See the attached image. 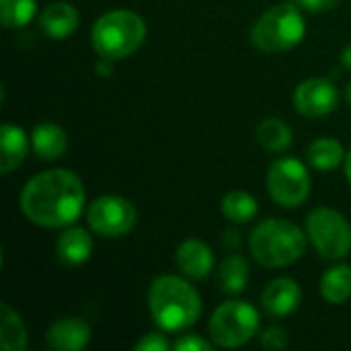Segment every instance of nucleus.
<instances>
[{
	"instance_id": "7",
	"label": "nucleus",
	"mask_w": 351,
	"mask_h": 351,
	"mask_svg": "<svg viewBox=\"0 0 351 351\" xmlns=\"http://www.w3.org/2000/svg\"><path fill=\"white\" fill-rule=\"evenodd\" d=\"M306 234L325 259H343L351 253L350 220L331 208H317L306 216Z\"/></svg>"
},
{
	"instance_id": "13",
	"label": "nucleus",
	"mask_w": 351,
	"mask_h": 351,
	"mask_svg": "<svg viewBox=\"0 0 351 351\" xmlns=\"http://www.w3.org/2000/svg\"><path fill=\"white\" fill-rule=\"evenodd\" d=\"M175 261L181 274L191 280L208 278L214 267V255L210 247L199 239H187L185 243H181L177 249Z\"/></svg>"
},
{
	"instance_id": "8",
	"label": "nucleus",
	"mask_w": 351,
	"mask_h": 351,
	"mask_svg": "<svg viewBox=\"0 0 351 351\" xmlns=\"http://www.w3.org/2000/svg\"><path fill=\"white\" fill-rule=\"evenodd\" d=\"M313 189L306 167L296 158H278L267 171V191L282 208L302 206Z\"/></svg>"
},
{
	"instance_id": "23",
	"label": "nucleus",
	"mask_w": 351,
	"mask_h": 351,
	"mask_svg": "<svg viewBox=\"0 0 351 351\" xmlns=\"http://www.w3.org/2000/svg\"><path fill=\"white\" fill-rule=\"evenodd\" d=\"M249 282V265L241 255H228L220 265V286L224 294H241Z\"/></svg>"
},
{
	"instance_id": "5",
	"label": "nucleus",
	"mask_w": 351,
	"mask_h": 351,
	"mask_svg": "<svg viewBox=\"0 0 351 351\" xmlns=\"http://www.w3.org/2000/svg\"><path fill=\"white\" fill-rule=\"evenodd\" d=\"M306 35L302 10L296 4H276L263 12L253 29L251 43L265 53H280L296 47Z\"/></svg>"
},
{
	"instance_id": "16",
	"label": "nucleus",
	"mask_w": 351,
	"mask_h": 351,
	"mask_svg": "<svg viewBox=\"0 0 351 351\" xmlns=\"http://www.w3.org/2000/svg\"><path fill=\"white\" fill-rule=\"evenodd\" d=\"M60 261L68 267H76L88 261L93 253V237L80 226H68L56 243Z\"/></svg>"
},
{
	"instance_id": "21",
	"label": "nucleus",
	"mask_w": 351,
	"mask_h": 351,
	"mask_svg": "<svg viewBox=\"0 0 351 351\" xmlns=\"http://www.w3.org/2000/svg\"><path fill=\"white\" fill-rule=\"evenodd\" d=\"M257 142L269 152H286L292 146V130L280 117H267L257 125Z\"/></svg>"
},
{
	"instance_id": "10",
	"label": "nucleus",
	"mask_w": 351,
	"mask_h": 351,
	"mask_svg": "<svg viewBox=\"0 0 351 351\" xmlns=\"http://www.w3.org/2000/svg\"><path fill=\"white\" fill-rule=\"evenodd\" d=\"M294 109L304 117H325L339 105V90L327 78H308L292 95Z\"/></svg>"
},
{
	"instance_id": "11",
	"label": "nucleus",
	"mask_w": 351,
	"mask_h": 351,
	"mask_svg": "<svg viewBox=\"0 0 351 351\" xmlns=\"http://www.w3.org/2000/svg\"><path fill=\"white\" fill-rule=\"evenodd\" d=\"M302 300V290L298 282L290 278H278L269 282L261 294V304L269 317H288L292 315Z\"/></svg>"
},
{
	"instance_id": "31",
	"label": "nucleus",
	"mask_w": 351,
	"mask_h": 351,
	"mask_svg": "<svg viewBox=\"0 0 351 351\" xmlns=\"http://www.w3.org/2000/svg\"><path fill=\"white\" fill-rule=\"evenodd\" d=\"M341 62H343V66H348L351 70V45H348V47L341 51Z\"/></svg>"
},
{
	"instance_id": "9",
	"label": "nucleus",
	"mask_w": 351,
	"mask_h": 351,
	"mask_svg": "<svg viewBox=\"0 0 351 351\" xmlns=\"http://www.w3.org/2000/svg\"><path fill=\"white\" fill-rule=\"evenodd\" d=\"M136 208L121 195H103L97 197L86 210L88 226L107 239H117L128 234L136 224Z\"/></svg>"
},
{
	"instance_id": "28",
	"label": "nucleus",
	"mask_w": 351,
	"mask_h": 351,
	"mask_svg": "<svg viewBox=\"0 0 351 351\" xmlns=\"http://www.w3.org/2000/svg\"><path fill=\"white\" fill-rule=\"evenodd\" d=\"M341 0H298V4L311 12H327L333 10Z\"/></svg>"
},
{
	"instance_id": "20",
	"label": "nucleus",
	"mask_w": 351,
	"mask_h": 351,
	"mask_svg": "<svg viewBox=\"0 0 351 351\" xmlns=\"http://www.w3.org/2000/svg\"><path fill=\"white\" fill-rule=\"evenodd\" d=\"M321 294L329 304H343L351 298V265H335L321 278Z\"/></svg>"
},
{
	"instance_id": "4",
	"label": "nucleus",
	"mask_w": 351,
	"mask_h": 351,
	"mask_svg": "<svg viewBox=\"0 0 351 351\" xmlns=\"http://www.w3.org/2000/svg\"><path fill=\"white\" fill-rule=\"evenodd\" d=\"M146 39V23L138 12L111 10L99 16L90 29V43L99 58L125 60L136 53Z\"/></svg>"
},
{
	"instance_id": "1",
	"label": "nucleus",
	"mask_w": 351,
	"mask_h": 351,
	"mask_svg": "<svg viewBox=\"0 0 351 351\" xmlns=\"http://www.w3.org/2000/svg\"><path fill=\"white\" fill-rule=\"evenodd\" d=\"M86 193L80 177L68 169H51L29 179L21 191L25 218L43 228H68L84 210Z\"/></svg>"
},
{
	"instance_id": "14",
	"label": "nucleus",
	"mask_w": 351,
	"mask_h": 351,
	"mask_svg": "<svg viewBox=\"0 0 351 351\" xmlns=\"http://www.w3.org/2000/svg\"><path fill=\"white\" fill-rule=\"evenodd\" d=\"M39 27L51 39H66L78 29V10L70 2H51L41 10Z\"/></svg>"
},
{
	"instance_id": "30",
	"label": "nucleus",
	"mask_w": 351,
	"mask_h": 351,
	"mask_svg": "<svg viewBox=\"0 0 351 351\" xmlns=\"http://www.w3.org/2000/svg\"><path fill=\"white\" fill-rule=\"evenodd\" d=\"M224 243H226V247L237 249V247H239V232H237V230H228V232H224Z\"/></svg>"
},
{
	"instance_id": "24",
	"label": "nucleus",
	"mask_w": 351,
	"mask_h": 351,
	"mask_svg": "<svg viewBox=\"0 0 351 351\" xmlns=\"http://www.w3.org/2000/svg\"><path fill=\"white\" fill-rule=\"evenodd\" d=\"M37 10V0H0L2 27L4 29H21L31 23Z\"/></svg>"
},
{
	"instance_id": "32",
	"label": "nucleus",
	"mask_w": 351,
	"mask_h": 351,
	"mask_svg": "<svg viewBox=\"0 0 351 351\" xmlns=\"http://www.w3.org/2000/svg\"><path fill=\"white\" fill-rule=\"evenodd\" d=\"M346 177H348V181H350L351 185V150L346 154Z\"/></svg>"
},
{
	"instance_id": "26",
	"label": "nucleus",
	"mask_w": 351,
	"mask_h": 351,
	"mask_svg": "<svg viewBox=\"0 0 351 351\" xmlns=\"http://www.w3.org/2000/svg\"><path fill=\"white\" fill-rule=\"evenodd\" d=\"M169 348L171 343L162 333H148L136 343V351H167Z\"/></svg>"
},
{
	"instance_id": "2",
	"label": "nucleus",
	"mask_w": 351,
	"mask_h": 351,
	"mask_svg": "<svg viewBox=\"0 0 351 351\" xmlns=\"http://www.w3.org/2000/svg\"><path fill=\"white\" fill-rule=\"evenodd\" d=\"M148 308L154 323L169 333L193 327L202 315L197 290L177 276H160L148 290Z\"/></svg>"
},
{
	"instance_id": "25",
	"label": "nucleus",
	"mask_w": 351,
	"mask_h": 351,
	"mask_svg": "<svg viewBox=\"0 0 351 351\" xmlns=\"http://www.w3.org/2000/svg\"><path fill=\"white\" fill-rule=\"evenodd\" d=\"M259 343L265 348V350H286L288 348V333L284 327H267L261 331L259 335Z\"/></svg>"
},
{
	"instance_id": "22",
	"label": "nucleus",
	"mask_w": 351,
	"mask_h": 351,
	"mask_svg": "<svg viewBox=\"0 0 351 351\" xmlns=\"http://www.w3.org/2000/svg\"><path fill=\"white\" fill-rule=\"evenodd\" d=\"M220 210H222L226 220H230L234 224H247L257 216L259 206H257V199L251 193L234 189V191H228L222 197Z\"/></svg>"
},
{
	"instance_id": "27",
	"label": "nucleus",
	"mask_w": 351,
	"mask_h": 351,
	"mask_svg": "<svg viewBox=\"0 0 351 351\" xmlns=\"http://www.w3.org/2000/svg\"><path fill=\"white\" fill-rule=\"evenodd\" d=\"M173 350L175 351H210L212 350V343L197 337V335H183L179 337L175 343H173Z\"/></svg>"
},
{
	"instance_id": "3",
	"label": "nucleus",
	"mask_w": 351,
	"mask_h": 351,
	"mask_svg": "<svg viewBox=\"0 0 351 351\" xmlns=\"http://www.w3.org/2000/svg\"><path fill=\"white\" fill-rule=\"evenodd\" d=\"M306 241L308 234L294 222L267 218L253 228L249 249L257 263L267 269H278L296 263L306 251Z\"/></svg>"
},
{
	"instance_id": "18",
	"label": "nucleus",
	"mask_w": 351,
	"mask_h": 351,
	"mask_svg": "<svg viewBox=\"0 0 351 351\" xmlns=\"http://www.w3.org/2000/svg\"><path fill=\"white\" fill-rule=\"evenodd\" d=\"M0 348L2 351H25L27 329L21 315L8 304H0Z\"/></svg>"
},
{
	"instance_id": "6",
	"label": "nucleus",
	"mask_w": 351,
	"mask_h": 351,
	"mask_svg": "<svg viewBox=\"0 0 351 351\" xmlns=\"http://www.w3.org/2000/svg\"><path fill=\"white\" fill-rule=\"evenodd\" d=\"M208 331L218 348L234 350L253 339L259 331V313L245 300H230L220 304L210 323Z\"/></svg>"
},
{
	"instance_id": "29",
	"label": "nucleus",
	"mask_w": 351,
	"mask_h": 351,
	"mask_svg": "<svg viewBox=\"0 0 351 351\" xmlns=\"http://www.w3.org/2000/svg\"><path fill=\"white\" fill-rule=\"evenodd\" d=\"M111 62H113V60L99 58V62L95 64V70H97V74H101V76H109V74H111V70H113Z\"/></svg>"
},
{
	"instance_id": "12",
	"label": "nucleus",
	"mask_w": 351,
	"mask_h": 351,
	"mask_svg": "<svg viewBox=\"0 0 351 351\" xmlns=\"http://www.w3.org/2000/svg\"><path fill=\"white\" fill-rule=\"evenodd\" d=\"M45 339L51 350L80 351L90 341V327L78 317H64L47 329Z\"/></svg>"
},
{
	"instance_id": "19",
	"label": "nucleus",
	"mask_w": 351,
	"mask_h": 351,
	"mask_svg": "<svg viewBox=\"0 0 351 351\" xmlns=\"http://www.w3.org/2000/svg\"><path fill=\"white\" fill-rule=\"evenodd\" d=\"M308 162L319 171H333L346 160V150L335 138H317L306 148Z\"/></svg>"
},
{
	"instance_id": "33",
	"label": "nucleus",
	"mask_w": 351,
	"mask_h": 351,
	"mask_svg": "<svg viewBox=\"0 0 351 351\" xmlns=\"http://www.w3.org/2000/svg\"><path fill=\"white\" fill-rule=\"evenodd\" d=\"M346 95H348V103H350V105H351V84H350V86H348V93H346Z\"/></svg>"
},
{
	"instance_id": "15",
	"label": "nucleus",
	"mask_w": 351,
	"mask_h": 351,
	"mask_svg": "<svg viewBox=\"0 0 351 351\" xmlns=\"http://www.w3.org/2000/svg\"><path fill=\"white\" fill-rule=\"evenodd\" d=\"M31 140L23 128L14 123H2L0 128V173L8 175L27 158Z\"/></svg>"
},
{
	"instance_id": "17",
	"label": "nucleus",
	"mask_w": 351,
	"mask_h": 351,
	"mask_svg": "<svg viewBox=\"0 0 351 351\" xmlns=\"http://www.w3.org/2000/svg\"><path fill=\"white\" fill-rule=\"evenodd\" d=\"M31 146L37 158L56 160L68 148V136L62 125L53 121H41L31 132Z\"/></svg>"
}]
</instances>
